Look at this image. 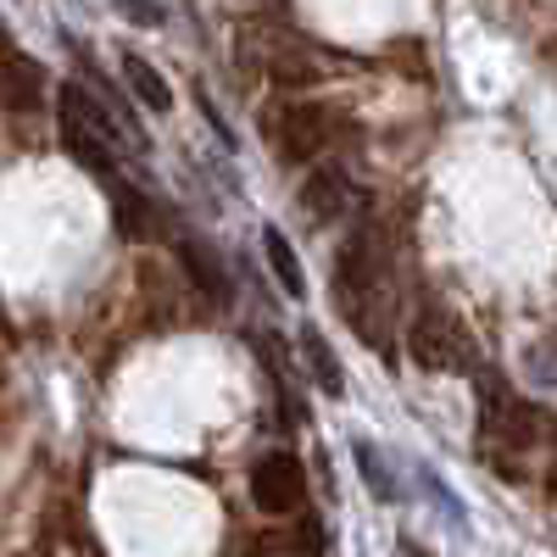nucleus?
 I'll list each match as a JSON object with an SVG mask.
<instances>
[{
	"instance_id": "10",
	"label": "nucleus",
	"mask_w": 557,
	"mask_h": 557,
	"mask_svg": "<svg viewBox=\"0 0 557 557\" xmlns=\"http://www.w3.org/2000/svg\"><path fill=\"white\" fill-rule=\"evenodd\" d=\"M123 73H128V89L139 101H146V112H168L173 107V89H168V78L146 62V57H134V51H123Z\"/></svg>"
},
{
	"instance_id": "12",
	"label": "nucleus",
	"mask_w": 557,
	"mask_h": 557,
	"mask_svg": "<svg viewBox=\"0 0 557 557\" xmlns=\"http://www.w3.org/2000/svg\"><path fill=\"white\" fill-rule=\"evenodd\" d=\"M178 251H184V268H190L196 290H207L212 301H223V296H228V278H223V262H218V251H207V246H196V240H184Z\"/></svg>"
},
{
	"instance_id": "2",
	"label": "nucleus",
	"mask_w": 557,
	"mask_h": 557,
	"mask_svg": "<svg viewBox=\"0 0 557 557\" xmlns=\"http://www.w3.org/2000/svg\"><path fill=\"white\" fill-rule=\"evenodd\" d=\"M374 290H380V251H374V235L357 228L335 257V307H346V318H357L374 301Z\"/></svg>"
},
{
	"instance_id": "4",
	"label": "nucleus",
	"mask_w": 557,
	"mask_h": 557,
	"mask_svg": "<svg viewBox=\"0 0 557 557\" xmlns=\"http://www.w3.org/2000/svg\"><path fill=\"white\" fill-rule=\"evenodd\" d=\"M307 496V474H301V457L296 451H268L257 457V469H251V502L262 507V513H296Z\"/></svg>"
},
{
	"instance_id": "14",
	"label": "nucleus",
	"mask_w": 557,
	"mask_h": 557,
	"mask_svg": "<svg viewBox=\"0 0 557 557\" xmlns=\"http://www.w3.org/2000/svg\"><path fill=\"white\" fill-rule=\"evenodd\" d=\"M123 12L139 23H162V7H151V0H123Z\"/></svg>"
},
{
	"instance_id": "13",
	"label": "nucleus",
	"mask_w": 557,
	"mask_h": 557,
	"mask_svg": "<svg viewBox=\"0 0 557 557\" xmlns=\"http://www.w3.org/2000/svg\"><path fill=\"white\" fill-rule=\"evenodd\" d=\"M357 462H362V474H368V491H374L380 502H396V485H391V474L380 469V457H374V446H357Z\"/></svg>"
},
{
	"instance_id": "3",
	"label": "nucleus",
	"mask_w": 557,
	"mask_h": 557,
	"mask_svg": "<svg viewBox=\"0 0 557 557\" xmlns=\"http://www.w3.org/2000/svg\"><path fill=\"white\" fill-rule=\"evenodd\" d=\"M330 117H335V112L318 107V101L285 107V112L273 117V146H278V157H285V162H312L323 146H330V134H335Z\"/></svg>"
},
{
	"instance_id": "6",
	"label": "nucleus",
	"mask_w": 557,
	"mask_h": 557,
	"mask_svg": "<svg viewBox=\"0 0 557 557\" xmlns=\"http://www.w3.org/2000/svg\"><path fill=\"white\" fill-rule=\"evenodd\" d=\"M39 89H45V67L28 62L17 45L0 34V101H7L12 112H28L39 101Z\"/></svg>"
},
{
	"instance_id": "9",
	"label": "nucleus",
	"mask_w": 557,
	"mask_h": 557,
	"mask_svg": "<svg viewBox=\"0 0 557 557\" xmlns=\"http://www.w3.org/2000/svg\"><path fill=\"white\" fill-rule=\"evenodd\" d=\"M262 251H268V268H273V278H278V290L301 301V296H307V273H301V262H296L290 240L278 235V228H262Z\"/></svg>"
},
{
	"instance_id": "5",
	"label": "nucleus",
	"mask_w": 557,
	"mask_h": 557,
	"mask_svg": "<svg viewBox=\"0 0 557 557\" xmlns=\"http://www.w3.org/2000/svg\"><path fill=\"white\" fill-rule=\"evenodd\" d=\"M462 330L446 318V312H424L412 323V357L424 368H469V351H462Z\"/></svg>"
},
{
	"instance_id": "11",
	"label": "nucleus",
	"mask_w": 557,
	"mask_h": 557,
	"mask_svg": "<svg viewBox=\"0 0 557 557\" xmlns=\"http://www.w3.org/2000/svg\"><path fill=\"white\" fill-rule=\"evenodd\" d=\"M301 357H307V368H312V380H318L323 396H346V374H341L330 341H323L318 330H301Z\"/></svg>"
},
{
	"instance_id": "7",
	"label": "nucleus",
	"mask_w": 557,
	"mask_h": 557,
	"mask_svg": "<svg viewBox=\"0 0 557 557\" xmlns=\"http://www.w3.org/2000/svg\"><path fill=\"white\" fill-rule=\"evenodd\" d=\"M346 196H351V184H346V168H335V162H330V168H312V173L301 178V207H307L312 223L341 218Z\"/></svg>"
},
{
	"instance_id": "8",
	"label": "nucleus",
	"mask_w": 557,
	"mask_h": 557,
	"mask_svg": "<svg viewBox=\"0 0 557 557\" xmlns=\"http://www.w3.org/2000/svg\"><path fill=\"white\" fill-rule=\"evenodd\" d=\"M157 207L134 190V184H112V223H117V235L123 240H146L151 228H157V218H151Z\"/></svg>"
},
{
	"instance_id": "1",
	"label": "nucleus",
	"mask_w": 557,
	"mask_h": 557,
	"mask_svg": "<svg viewBox=\"0 0 557 557\" xmlns=\"http://www.w3.org/2000/svg\"><path fill=\"white\" fill-rule=\"evenodd\" d=\"M57 117H62V146H67V157H73L84 173L107 178V173H112V146H107V139H112V112L89 101V89L67 84L62 96H57Z\"/></svg>"
}]
</instances>
